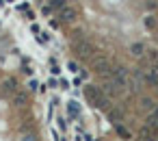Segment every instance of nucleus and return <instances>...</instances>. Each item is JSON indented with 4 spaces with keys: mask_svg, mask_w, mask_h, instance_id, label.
I'll use <instances>...</instances> for the list:
<instances>
[{
    "mask_svg": "<svg viewBox=\"0 0 158 141\" xmlns=\"http://www.w3.org/2000/svg\"><path fill=\"white\" fill-rule=\"evenodd\" d=\"M85 96H87L89 104H95V106H104V96H102L100 87H93V85H89V87L85 89Z\"/></svg>",
    "mask_w": 158,
    "mask_h": 141,
    "instance_id": "nucleus-1",
    "label": "nucleus"
},
{
    "mask_svg": "<svg viewBox=\"0 0 158 141\" xmlns=\"http://www.w3.org/2000/svg\"><path fill=\"white\" fill-rule=\"evenodd\" d=\"M91 65H93V70H95L98 74H102L104 78L110 74V63H108L106 57H95V59H91Z\"/></svg>",
    "mask_w": 158,
    "mask_h": 141,
    "instance_id": "nucleus-2",
    "label": "nucleus"
},
{
    "mask_svg": "<svg viewBox=\"0 0 158 141\" xmlns=\"http://www.w3.org/2000/svg\"><path fill=\"white\" fill-rule=\"evenodd\" d=\"M59 20H61L63 24H72V22L76 20V11H74L69 5H65L63 9H59Z\"/></svg>",
    "mask_w": 158,
    "mask_h": 141,
    "instance_id": "nucleus-3",
    "label": "nucleus"
},
{
    "mask_svg": "<svg viewBox=\"0 0 158 141\" xmlns=\"http://www.w3.org/2000/svg\"><path fill=\"white\" fill-rule=\"evenodd\" d=\"M2 87H5V89L0 91V93H2V96H11V93L15 91V80H13V78H9V80H7Z\"/></svg>",
    "mask_w": 158,
    "mask_h": 141,
    "instance_id": "nucleus-4",
    "label": "nucleus"
},
{
    "mask_svg": "<svg viewBox=\"0 0 158 141\" xmlns=\"http://www.w3.org/2000/svg\"><path fill=\"white\" fill-rule=\"evenodd\" d=\"M147 126H149L152 130H158V111H154V113L147 117Z\"/></svg>",
    "mask_w": 158,
    "mask_h": 141,
    "instance_id": "nucleus-5",
    "label": "nucleus"
},
{
    "mask_svg": "<svg viewBox=\"0 0 158 141\" xmlns=\"http://www.w3.org/2000/svg\"><path fill=\"white\" fill-rule=\"evenodd\" d=\"M67 5V0H50V7L54 9V11H59V9H63Z\"/></svg>",
    "mask_w": 158,
    "mask_h": 141,
    "instance_id": "nucleus-6",
    "label": "nucleus"
},
{
    "mask_svg": "<svg viewBox=\"0 0 158 141\" xmlns=\"http://www.w3.org/2000/svg\"><path fill=\"white\" fill-rule=\"evenodd\" d=\"M139 135H141V139H145V141H149V139H152V128H149V126H143Z\"/></svg>",
    "mask_w": 158,
    "mask_h": 141,
    "instance_id": "nucleus-7",
    "label": "nucleus"
},
{
    "mask_svg": "<svg viewBox=\"0 0 158 141\" xmlns=\"http://www.w3.org/2000/svg\"><path fill=\"white\" fill-rule=\"evenodd\" d=\"M13 100H15V104H24V102L28 100V96H26V93H15Z\"/></svg>",
    "mask_w": 158,
    "mask_h": 141,
    "instance_id": "nucleus-8",
    "label": "nucleus"
},
{
    "mask_svg": "<svg viewBox=\"0 0 158 141\" xmlns=\"http://www.w3.org/2000/svg\"><path fill=\"white\" fill-rule=\"evenodd\" d=\"M132 54H134V57H141V54H143V46H141V44H134V46H132Z\"/></svg>",
    "mask_w": 158,
    "mask_h": 141,
    "instance_id": "nucleus-9",
    "label": "nucleus"
},
{
    "mask_svg": "<svg viewBox=\"0 0 158 141\" xmlns=\"http://www.w3.org/2000/svg\"><path fill=\"white\" fill-rule=\"evenodd\" d=\"M18 141H37V137H35V135H31V132H28V135H22V137H20V139H18Z\"/></svg>",
    "mask_w": 158,
    "mask_h": 141,
    "instance_id": "nucleus-10",
    "label": "nucleus"
},
{
    "mask_svg": "<svg viewBox=\"0 0 158 141\" xmlns=\"http://www.w3.org/2000/svg\"><path fill=\"white\" fill-rule=\"evenodd\" d=\"M145 26H147V28H154V26H156V22H154L152 18H147V20H145Z\"/></svg>",
    "mask_w": 158,
    "mask_h": 141,
    "instance_id": "nucleus-11",
    "label": "nucleus"
},
{
    "mask_svg": "<svg viewBox=\"0 0 158 141\" xmlns=\"http://www.w3.org/2000/svg\"><path fill=\"white\" fill-rule=\"evenodd\" d=\"M69 113H74V115H78V106H76V102H72V104H69Z\"/></svg>",
    "mask_w": 158,
    "mask_h": 141,
    "instance_id": "nucleus-12",
    "label": "nucleus"
}]
</instances>
